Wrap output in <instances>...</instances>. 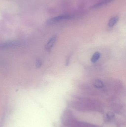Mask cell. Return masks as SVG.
Here are the masks:
<instances>
[{"mask_svg": "<svg viewBox=\"0 0 126 127\" xmlns=\"http://www.w3.org/2000/svg\"><path fill=\"white\" fill-rule=\"evenodd\" d=\"M73 17L68 15H62L54 17L50 19L47 20L46 24L49 25L57 24L59 22H61L65 20H69L72 18Z\"/></svg>", "mask_w": 126, "mask_h": 127, "instance_id": "obj_1", "label": "cell"}, {"mask_svg": "<svg viewBox=\"0 0 126 127\" xmlns=\"http://www.w3.org/2000/svg\"><path fill=\"white\" fill-rule=\"evenodd\" d=\"M21 45L20 42L18 41H10L1 44L0 48L1 49H7L13 48L17 47Z\"/></svg>", "mask_w": 126, "mask_h": 127, "instance_id": "obj_2", "label": "cell"}, {"mask_svg": "<svg viewBox=\"0 0 126 127\" xmlns=\"http://www.w3.org/2000/svg\"><path fill=\"white\" fill-rule=\"evenodd\" d=\"M57 39V37L56 35L54 36L50 39L45 46V49L47 51L49 52L51 50V49L55 44Z\"/></svg>", "mask_w": 126, "mask_h": 127, "instance_id": "obj_3", "label": "cell"}, {"mask_svg": "<svg viewBox=\"0 0 126 127\" xmlns=\"http://www.w3.org/2000/svg\"><path fill=\"white\" fill-rule=\"evenodd\" d=\"M114 0H103L101 1L100 2H99L98 3L92 6L91 7V9H95L96 8H98L99 7L104 6L105 5L108 4L110 2L113 1Z\"/></svg>", "mask_w": 126, "mask_h": 127, "instance_id": "obj_4", "label": "cell"}, {"mask_svg": "<svg viewBox=\"0 0 126 127\" xmlns=\"http://www.w3.org/2000/svg\"><path fill=\"white\" fill-rule=\"evenodd\" d=\"M119 19V17L118 16H114L111 18L109 21L108 26L110 27H114L117 23Z\"/></svg>", "mask_w": 126, "mask_h": 127, "instance_id": "obj_5", "label": "cell"}, {"mask_svg": "<svg viewBox=\"0 0 126 127\" xmlns=\"http://www.w3.org/2000/svg\"><path fill=\"white\" fill-rule=\"evenodd\" d=\"M100 53L99 52H97L95 53L91 59V62L93 63H95L100 59Z\"/></svg>", "mask_w": 126, "mask_h": 127, "instance_id": "obj_6", "label": "cell"}, {"mask_svg": "<svg viewBox=\"0 0 126 127\" xmlns=\"http://www.w3.org/2000/svg\"><path fill=\"white\" fill-rule=\"evenodd\" d=\"M94 86L96 88H101L103 87L104 84L102 81L99 79H96L94 81Z\"/></svg>", "mask_w": 126, "mask_h": 127, "instance_id": "obj_7", "label": "cell"}, {"mask_svg": "<svg viewBox=\"0 0 126 127\" xmlns=\"http://www.w3.org/2000/svg\"><path fill=\"white\" fill-rule=\"evenodd\" d=\"M107 118L109 119L112 120V119H114L115 118V115L113 113L111 112H109L107 113Z\"/></svg>", "mask_w": 126, "mask_h": 127, "instance_id": "obj_8", "label": "cell"}, {"mask_svg": "<svg viewBox=\"0 0 126 127\" xmlns=\"http://www.w3.org/2000/svg\"><path fill=\"white\" fill-rule=\"evenodd\" d=\"M41 64H42V63H41V60H38L36 62V66L37 68H39L41 66Z\"/></svg>", "mask_w": 126, "mask_h": 127, "instance_id": "obj_9", "label": "cell"}]
</instances>
